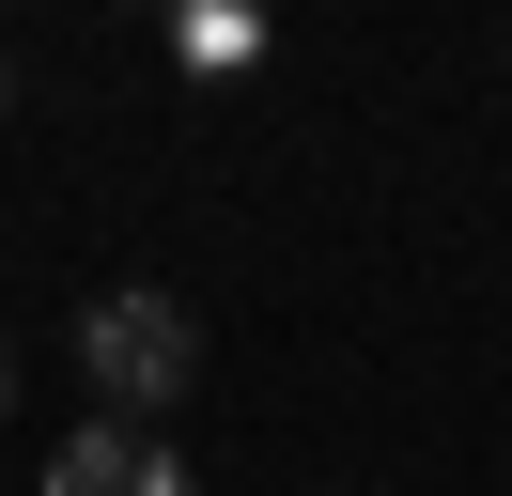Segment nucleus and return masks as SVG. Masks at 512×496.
I'll use <instances>...</instances> for the list:
<instances>
[{"mask_svg": "<svg viewBox=\"0 0 512 496\" xmlns=\"http://www.w3.org/2000/svg\"><path fill=\"white\" fill-rule=\"evenodd\" d=\"M47 496H202V481H187L140 419H78L63 450H47Z\"/></svg>", "mask_w": 512, "mask_h": 496, "instance_id": "f03ea898", "label": "nucleus"}, {"mask_svg": "<svg viewBox=\"0 0 512 496\" xmlns=\"http://www.w3.org/2000/svg\"><path fill=\"white\" fill-rule=\"evenodd\" d=\"M0 419H16V326H0Z\"/></svg>", "mask_w": 512, "mask_h": 496, "instance_id": "7ed1b4c3", "label": "nucleus"}, {"mask_svg": "<svg viewBox=\"0 0 512 496\" xmlns=\"http://www.w3.org/2000/svg\"><path fill=\"white\" fill-rule=\"evenodd\" d=\"M0 109H16V62H0Z\"/></svg>", "mask_w": 512, "mask_h": 496, "instance_id": "20e7f679", "label": "nucleus"}, {"mask_svg": "<svg viewBox=\"0 0 512 496\" xmlns=\"http://www.w3.org/2000/svg\"><path fill=\"white\" fill-rule=\"evenodd\" d=\"M78 372L109 388V419H171V403L202 388V310L156 295V279H109V295L78 310Z\"/></svg>", "mask_w": 512, "mask_h": 496, "instance_id": "f257e3e1", "label": "nucleus"}]
</instances>
